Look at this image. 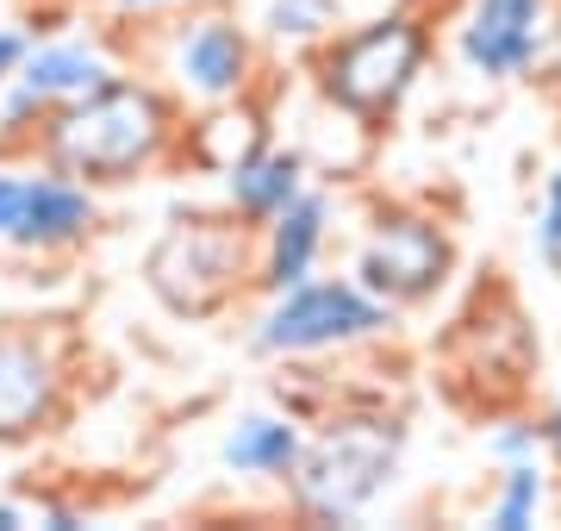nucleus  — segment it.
<instances>
[{"mask_svg":"<svg viewBox=\"0 0 561 531\" xmlns=\"http://www.w3.org/2000/svg\"><path fill=\"white\" fill-rule=\"evenodd\" d=\"M32 526H44V531H81V526H88V512H81L76 500H50V494H38Z\"/></svg>","mask_w":561,"mask_h":531,"instance_id":"aec40b11","label":"nucleus"},{"mask_svg":"<svg viewBox=\"0 0 561 531\" xmlns=\"http://www.w3.org/2000/svg\"><path fill=\"white\" fill-rule=\"evenodd\" d=\"M542 426H549V463L561 470V394L549 400V407H542Z\"/></svg>","mask_w":561,"mask_h":531,"instance_id":"5701e85b","label":"nucleus"},{"mask_svg":"<svg viewBox=\"0 0 561 531\" xmlns=\"http://www.w3.org/2000/svg\"><path fill=\"white\" fill-rule=\"evenodd\" d=\"M537 363H542L537 326L505 282H474V294L461 301V313L437 338V375L449 407L481 413V419L524 407Z\"/></svg>","mask_w":561,"mask_h":531,"instance_id":"423d86ee","label":"nucleus"},{"mask_svg":"<svg viewBox=\"0 0 561 531\" xmlns=\"http://www.w3.org/2000/svg\"><path fill=\"white\" fill-rule=\"evenodd\" d=\"M256 38L262 50H287L306 57L312 44H324L343 25V0H256Z\"/></svg>","mask_w":561,"mask_h":531,"instance_id":"f3484780","label":"nucleus"},{"mask_svg":"<svg viewBox=\"0 0 561 531\" xmlns=\"http://www.w3.org/2000/svg\"><path fill=\"white\" fill-rule=\"evenodd\" d=\"M150 76H157L187 113H201V106H225V101L262 94L268 57H262L256 25L243 20L231 0H194V7H175V13L157 20Z\"/></svg>","mask_w":561,"mask_h":531,"instance_id":"0eeeda50","label":"nucleus"},{"mask_svg":"<svg viewBox=\"0 0 561 531\" xmlns=\"http://www.w3.org/2000/svg\"><path fill=\"white\" fill-rule=\"evenodd\" d=\"M343 206L331 182H312L306 194L280 206L268 225H256V294H280V287L306 282L312 269H324V250L337 238Z\"/></svg>","mask_w":561,"mask_h":531,"instance_id":"f8f14e48","label":"nucleus"},{"mask_svg":"<svg viewBox=\"0 0 561 531\" xmlns=\"http://www.w3.org/2000/svg\"><path fill=\"white\" fill-rule=\"evenodd\" d=\"M219 182H225V206H231L238 219L268 225L294 194L312 188V169H306V157L287 138H262L250 157H238V163L225 169Z\"/></svg>","mask_w":561,"mask_h":531,"instance_id":"2eb2a0df","label":"nucleus"},{"mask_svg":"<svg viewBox=\"0 0 561 531\" xmlns=\"http://www.w3.org/2000/svg\"><path fill=\"white\" fill-rule=\"evenodd\" d=\"M530 250L537 263L561 282V163L542 176V194H537V225H530Z\"/></svg>","mask_w":561,"mask_h":531,"instance_id":"6ab92c4d","label":"nucleus"},{"mask_svg":"<svg viewBox=\"0 0 561 531\" xmlns=\"http://www.w3.org/2000/svg\"><path fill=\"white\" fill-rule=\"evenodd\" d=\"M106 225L101 188L76 182L69 169L44 163H0V250L7 257H69Z\"/></svg>","mask_w":561,"mask_h":531,"instance_id":"1a4fd4ad","label":"nucleus"},{"mask_svg":"<svg viewBox=\"0 0 561 531\" xmlns=\"http://www.w3.org/2000/svg\"><path fill=\"white\" fill-rule=\"evenodd\" d=\"M119 20H162V13H175V7H194V0H106Z\"/></svg>","mask_w":561,"mask_h":531,"instance_id":"4be33fe9","label":"nucleus"},{"mask_svg":"<svg viewBox=\"0 0 561 531\" xmlns=\"http://www.w3.org/2000/svg\"><path fill=\"white\" fill-rule=\"evenodd\" d=\"M25 44H32V32H20V25H0V88L13 82V69H20Z\"/></svg>","mask_w":561,"mask_h":531,"instance_id":"412c9836","label":"nucleus"},{"mask_svg":"<svg viewBox=\"0 0 561 531\" xmlns=\"http://www.w3.org/2000/svg\"><path fill=\"white\" fill-rule=\"evenodd\" d=\"M461 269V245H456V225L431 213L419 201H387L368 213L356 238V257H350V275H356L368 294H381L387 307L419 313L431 307L437 294H449Z\"/></svg>","mask_w":561,"mask_h":531,"instance_id":"6e6552de","label":"nucleus"},{"mask_svg":"<svg viewBox=\"0 0 561 531\" xmlns=\"http://www.w3.org/2000/svg\"><path fill=\"white\" fill-rule=\"evenodd\" d=\"M556 519H561V470H556Z\"/></svg>","mask_w":561,"mask_h":531,"instance_id":"a878e982","label":"nucleus"},{"mask_svg":"<svg viewBox=\"0 0 561 531\" xmlns=\"http://www.w3.org/2000/svg\"><path fill=\"white\" fill-rule=\"evenodd\" d=\"M125 63L106 50L101 38H32L25 44L20 69H13V88H25L38 106H69L81 94H94L101 82H113Z\"/></svg>","mask_w":561,"mask_h":531,"instance_id":"ddd939ff","label":"nucleus"},{"mask_svg":"<svg viewBox=\"0 0 561 531\" xmlns=\"http://www.w3.org/2000/svg\"><path fill=\"white\" fill-rule=\"evenodd\" d=\"M138 275L150 287V301L187 326L231 319L256 294V225L238 219L225 201L175 206L162 231L144 245Z\"/></svg>","mask_w":561,"mask_h":531,"instance_id":"20e7f679","label":"nucleus"},{"mask_svg":"<svg viewBox=\"0 0 561 531\" xmlns=\"http://www.w3.org/2000/svg\"><path fill=\"white\" fill-rule=\"evenodd\" d=\"M306 419H294L287 407H250L238 413L219 438V470L238 475V482H262V488H280L294 463L306 450Z\"/></svg>","mask_w":561,"mask_h":531,"instance_id":"4468645a","label":"nucleus"},{"mask_svg":"<svg viewBox=\"0 0 561 531\" xmlns=\"http://www.w3.org/2000/svg\"><path fill=\"white\" fill-rule=\"evenodd\" d=\"M187 106L138 69H119L113 82H101L94 94L57 106L38 132L44 163L69 169L88 188H131L162 176L169 163H187Z\"/></svg>","mask_w":561,"mask_h":531,"instance_id":"f257e3e1","label":"nucleus"},{"mask_svg":"<svg viewBox=\"0 0 561 531\" xmlns=\"http://www.w3.org/2000/svg\"><path fill=\"white\" fill-rule=\"evenodd\" d=\"M405 444H412V426L387 400H356V407L324 413L319 431H306L294 475L280 482L287 512L300 526H362L400 482Z\"/></svg>","mask_w":561,"mask_h":531,"instance_id":"7ed1b4c3","label":"nucleus"},{"mask_svg":"<svg viewBox=\"0 0 561 531\" xmlns=\"http://www.w3.org/2000/svg\"><path fill=\"white\" fill-rule=\"evenodd\" d=\"M542 76L561 88V0H556V32H549V63H542Z\"/></svg>","mask_w":561,"mask_h":531,"instance_id":"b1692460","label":"nucleus"},{"mask_svg":"<svg viewBox=\"0 0 561 531\" xmlns=\"http://www.w3.org/2000/svg\"><path fill=\"white\" fill-rule=\"evenodd\" d=\"M69 350L50 326L13 319L0 326V450H20L62 426L69 413Z\"/></svg>","mask_w":561,"mask_h":531,"instance_id":"9d476101","label":"nucleus"},{"mask_svg":"<svg viewBox=\"0 0 561 531\" xmlns=\"http://www.w3.org/2000/svg\"><path fill=\"white\" fill-rule=\"evenodd\" d=\"M431 57H437V13L424 0H393L375 20L337 25L324 44H312L300 57V76L312 94L356 113L368 132H387L431 76Z\"/></svg>","mask_w":561,"mask_h":531,"instance_id":"f03ea898","label":"nucleus"},{"mask_svg":"<svg viewBox=\"0 0 561 531\" xmlns=\"http://www.w3.org/2000/svg\"><path fill=\"white\" fill-rule=\"evenodd\" d=\"M486 463L500 470V463H537V456H549V426H542V413L530 407H505L486 419Z\"/></svg>","mask_w":561,"mask_h":531,"instance_id":"a211bd4d","label":"nucleus"},{"mask_svg":"<svg viewBox=\"0 0 561 531\" xmlns=\"http://www.w3.org/2000/svg\"><path fill=\"white\" fill-rule=\"evenodd\" d=\"M549 512H556V463L549 456H537V463H500L493 494H486V507H481V526L537 531Z\"/></svg>","mask_w":561,"mask_h":531,"instance_id":"dca6fc26","label":"nucleus"},{"mask_svg":"<svg viewBox=\"0 0 561 531\" xmlns=\"http://www.w3.org/2000/svg\"><path fill=\"white\" fill-rule=\"evenodd\" d=\"M556 0H468L456 13V63L493 88L537 82L549 63Z\"/></svg>","mask_w":561,"mask_h":531,"instance_id":"9b49d317","label":"nucleus"},{"mask_svg":"<svg viewBox=\"0 0 561 531\" xmlns=\"http://www.w3.org/2000/svg\"><path fill=\"white\" fill-rule=\"evenodd\" d=\"M400 338V313L350 269H312L306 282L262 294V307L243 326V350L256 363H324L350 350H375Z\"/></svg>","mask_w":561,"mask_h":531,"instance_id":"39448f33","label":"nucleus"},{"mask_svg":"<svg viewBox=\"0 0 561 531\" xmlns=\"http://www.w3.org/2000/svg\"><path fill=\"white\" fill-rule=\"evenodd\" d=\"M20 526H32V507L25 500H0V531H20Z\"/></svg>","mask_w":561,"mask_h":531,"instance_id":"393cba45","label":"nucleus"}]
</instances>
